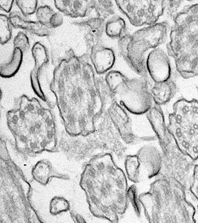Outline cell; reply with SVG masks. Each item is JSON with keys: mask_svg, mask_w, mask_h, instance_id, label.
Segmentation results:
<instances>
[{"mask_svg": "<svg viewBox=\"0 0 198 223\" xmlns=\"http://www.w3.org/2000/svg\"><path fill=\"white\" fill-rule=\"evenodd\" d=\"M89 54L81 56L70 49L60 59L53 72L49 89L71 134H87L101 108L98 84Z\"/></svg>", "mask_w": 198, "mask_h": 223, "instance_id": "1", "label": "cell"}, {"mask_svg": "<svg viewBox=\"0 0 198 223\" xmlns=\"http://www.w3.org/2000/svg\"><path fill=\"white\" fill-rule=\"evenodd\" d=\"M15 109L6 114L11 129L24 153H35L50 148L55 138L51 112L38 99L23 95L16 99Z\"/></svg>", "mask_w": 198, "mask_h": 223, "instance_id": "2", "label": "cell"}, {"mask_svg": "<svg viewBox=\"0 0 198 223\" xmlns=\"http://www.w3.org/2000/svg\"><path fill=\"white\" fill-rule=\"evenodd\" d=\"M184 189L175 179L158 176L149 191L138 197L147 220L152 223L190 222L191 207L186 201Z\"/></svg>", "mask_w": 198, "mask_h": 223, "instance_id": "3", "label": "cell"}, {"mask_svg": "<svg viewBox=\"0 0 198 223\" xmlns=\"http://www.w3.org/2000/svg\"><path fill=\"white\" fill-rule=\"evenodd\" d=\"M168 55L175 61L176 69L184 79L198 75V4L185 6L173 19Z\"/></svg>", "mask_w": 198, "mask_h": 223, "instance_id": "4", "label": "cell"}, {"mask_svg": "<svg viewBox=\"0 0 198 223\" xmlns=\"http://www.w3.org/2000/svg\"><path fill=\"white\" fill-rule=\"evenodd\" d=\"M166 21L144 27L118 40V49L127 65L140 77L148 79L146 67L147 52L156 49L166 42L170 30Z\"/></svg>", "mask_w": 198, "mask_h": 223, "instance_id": "5", "label": "cell"}, {"mask_svg": "<svg viewBox=\"0 0 198 223\" xmlns=\"http://www.w3.org/2000/svg\"><path fill=\"white\" fill-rule=\"evenodd\" d=\"M103 78L116 100L131 114H145L153 105L147 78L140 77L129 79L115 70H110Z\"/></svg>", "mask_w": 198, "mask_h": 223, "instance_id": "6", "label": "cell"}, {"mask_svg": "<svg viewBox=\"0 0 198 223\" xmlns=\"http://www.w3.org/2000/svg\"><path fill=\"white\" fill-rule=\"evenodd\" d=\"M115 3L135 27L156 24L166 8L165 1H116Z\"/></svg>", "mask_w": 198, "mask_h": 223, "instance_id": "7", "label": "cell"}, {"mask_svg": "<svg viewBox=\"0 0 198 223\" xmlns=\"http://www.w3.org/2000/svg\"><path fill=\"white\" fill-rule=\"evenodd\" d=\"M101 100V107L110 116L111 120L126 144L138 141L132 130L130 118L126 110L120 105L109 90L103 77L97 78Z\"/></svg>", "mask_w": 198, "mask_h": 223, "instance_id": "8", "label": "cell"}, {"mask_svg": "<svg viewBox=\"0 0 198 223\" xmlns=\"http://www.w3.org/2000/svg\"><path fill=\"white\" fill-rule=\"evenodd\" d=\"M162 149V166L158 176L173 179L185 188V175L191 168V157L180 150L172 137Z\"/></svg>", "mask_w": 198, "mask_h": 223, "instance_id": "9", "label": "cell"}, {"mask_svg": "<svg viewBox=\"0 0 198 223\" xmlns=\"http://www.w3.org/2000/svg\"><path fill=\"white\" fill-rule=\"evenodd\" d=\"M31 53L34 61V66L30 73L31 87L36 95L50 106L49 98L43 89L41 80L43 71L50 61L47 49L41 43L37 42L33 45Z\"/></svg>", "mask_w": 198, "mask_h": 223, "instance_id": "10", "label": "cell"}, {"mask_svg": "<svg viewBox=\"0 0 198 223\" xmlns=\"http://www.w3.org/2000/svg\"><path fill=\"white\" fill-rule=\"evenodd\" d=\"M169 56L165 51L157 48L147 55L146 67L149 77L154 82H161L171 79V68Z\"/></svg>", "mask_w": 198, "mask_h": 223, "instance_id": "11", "label": "cell"}, {"mask_svg": "<svg viewBox=\"0 0 198 223\" xmlns=\"http://www.w3.org/2000/svg\"><path fill=\"white\" fill-rule=\"evenodd\" d=\"M136 155L140 175L145 173L149 178L158 175L162 166V154L156 147L152 145L142 147Z\"/></svg>", "mask_w": 198, "mask_h": 223, "instance_id": "12", "label": "cell"}, {"mask_svg": "<svg viewBox=\"0 0 198 223\" xmlns=\"http://www.w3.org/2000/svg\"><path fill=\"white\" fill-rule=\"evenodd\" d=\"M106 21L97 16H93L87 19L74 22L75 25L83 30L84 39L88 51L93 47L101 44Z\"/></svg>", "mask_w": 198, "mask_h": 223, "instance_id": "13", "label": "cell"}, {"mask_svg": "<svg viewBox=\"0 0 198 223\" xmlns=\"http://www.w3.org/2000/svg\"><path fill=\"white\" fill-rule=\"evenodd\" d=\"M88 54L91 64L97 75L106 74L115 65L116 55L112 48L99 44L93 47Z\"/></svg>", "mask_w": 198, "mask_h": 223, "instance_id": "14", "label": "cell"}, {"mask_svg": "<svg viewBox=\"0 0 198 223\" xmlns=\"http://www.w3.org/2000/svg\"><path fill=\"white\" fill-rule=\"evenodd\" d=\"M147 119L158 138L161 148L166 145L172 139L167 130L165 116L161 106L153 105L146 113Z\"/></svg>", "mask_w": 198, "mask_h": 223, "instance_id": "15", "label": "cell"}, {"mask_svg": "<svg viewBox=\"0 0 198 223\" xmlns=\"http://www.w3.org/2000/svg\"><path fill=\"white\" fill-rule=\"evenodd\" d=\"M54 5L61 13L70 18H84L93 11V1H55Z\"/></svg>", "mask_w": 198, "mask_h": 223, "instance_id": "16", "label": "cell"}, {"mask_svg": "<svg viewBox=\"0 0 198 223\" xmlns=\"http://www.w3.org/2000/svg\"><path fill=\"white\" fill-rule=\"evenodd\" d=\"M11 25L15 29H21L39 37L47 36L49 29L38 21L28 20L19 11H13L9 15Z\"/></svg>", "mask_w": 198, "mask_h": 223, "instance_id": "17", "label": "cell"}, {"mask_svg": "<svg viewBox=\"0 0 198 223\" xmlns=\"http://www.w3.org/2000/svg\"><path fill=\"white\" fill-rule=\"evenodd\" d=\"M177 85L171 79L161 82H154L150 89L154 104L165 105L170 102L177 92Z\"/></svg>", "mask_w": 198, "mask_h": 223, "instance_id": "18", "label": "cell"}, {"mask_svg": "<svg viewBox=\"0 0 198 223\" xmlns=\"http://www.w3.org/2000/svg\"><path fill=\"white\" fill-rule=\"evenodd\" d=\"M23 52L18 48H14L10 60L0 66V75L4 78H10L15 76L23 63Z\"/></svg>", "mask_w": 198, "mask_h": 223, "instance_id": "19", "label": "cell"}, {"mask_svg": "<svg viewBox=\"0 0 198 223\" xmlns=\"http://www.w3.org/2000/svg\"><path fill=\"white\" fill-rule=\"evenodd\" d=\"M125 21L118 15L112 16L106 21L105 32L108 37L120 39L127 33Z\"/></svg>", "mask_w": 198, "mask_h": 223, "instance_id": "20", "label": "cell"}, {"mask_svg": "<svg viewBox=\"0 0 198 223\" xmlns=\"http://www.w3.org/2000/svg\"><path fill=\"white\" fill-rule=\"evenodd\" d=\"M124 167L129 179L135 183H138L140 172L136 154L129 155L125 157Z\"/></svg>", "mask_w": 198, "mask_h": 223, "instance_id": "21", "label": "cell"}, {"mask_svg": "<svg viewBox=\"0 0 198 223\" xmlns=\"http://www.w3.org/2000/svg\"><path fill=\"white\" fill-rule=\"evenodd\" d=\"M93 9L95 16L106 20L115 14L113 4L111 1H93Z\"/></svg>", "mask_w": 198, "mask_h": 223, "instance_id": "22", "label": "cell"}, {"mask_svg": "<svg viewBox=\"0 0 198 223\" xmlns=\"http://www.w3.org/2000/svg\"><path fill=\"white\" fill-rule=\"evenodd\" d=\"M11 23L9 16L5 14L0 15V43L4 45L9 42L12 37Z\"/></svg>", "mask_w": 198, "mask_h": 223, "instance_id": "23", "label": "cell"}, {"mask_svg": "<svg viewBox=\"0 0 198 223\" xmlns=\"http://www.w3.org/2000/svg\"><path fill=\"white\" fill-rule=\"evenodd\" d=\"M56 11L48 5L41 6L36 12L37 20L41 24L50 29V24Z\"/></svg>", "mask_w": 198, "mask_h": 223, "instance_id": "24", "label": "cell"}, {"mask_svg": "<svg viewBox=\"0 0 198 223\" xmlns=\"http://www.w3.org/2000/svg\"><path fill=\"white\" fill-rule=\"evenodd\" d=\"M15 4L20 10V13L25 18L36 13L38 8V1H15Z\"/></svg>", "mask_w": 198, "mask_h": 223, "instance_id": "25", "label": "cell"}, {"mask_svg": "<svg viewBox=\"0 0 198 223\" xmlns=\"http://www.w3.org/2000/svg\"><path fill=\"white\" fill-rule=\"evenodd\" d=\"M14 48L20 49L23 52H25L30 48V44L29 39L27 35L25 33L19 32L14 38Z\"/></svg>", "mask_w": 198, "mask_h": 223, "instance_id": "26", "label": "cell"}, {"mask_svg": "<svg viewBox=\"0 0 198 223\" xmlns=\"http://www.w3.org/2000/svg\"><path fill=\"white\" fill-rule=\"evenodd\" d=\"M183 2L181 1H165L166 8L165 11L168 18L171 19L175 18L176 15L178 14V8L180 6L181 3Z\"/></svg>", "mask_w": 198, "mask_h": 223, "instance_id": "27", "label": "cell"}, {"mask_svg": "<svg viewBox=\"0 0 198 223\" xmlns=\"http://www.w3.org/2000/svg\"><path fill=\"white\" fill-rule=\"evenodd\" d=\"M15 2V1H0V8L6 13L10 14Z\"/></svg>", "mask_w": 198, "mask_h": 223, "instance_id": "28", "label": "cell"}, {"mask_svg": "<svg viewBox=\"0 0 198 223\" xmlns=\"http://www.w3.org/2000/svg\"><path fill=\"white\" fill-rule=\"evenodd\" d=\"M105 187L106 189L107 190L108 193L110 192L111 191H112V189H113L114 187H112V184L110 183L109 182H106L105 184Z\"/></svg>", "mask_w": 198, "mask_h": 223, "instance_id": "29", "label": "cell"}, {"mask_svg": "<svg viewBox=\"0 0 198 223\" xmlns=\"http://www.w3.org/2000/svg\"><path fill=\"white\" fill-rule=\"evenodd\" d=\"M91 201L93 202L94 204L95 205H98L100 203V201L99 200L98 198L95 196H92L91 197Z\"/></svg>", "mask_w": 198, "mask_h": 223, "instance_id": "30", "label": "cell"}, {"mask_svg": "<svg viewBox=\"0 0 198 223\" xmlns=\"http://www.w3.org/2000/svg\"><path fill=\"white\" fill-rule=\"evenodd\" d=\"M86 186L87 187L89 191H92L93 188V184L92 182L89 180H87L86 182Z\"/></svg>", "mask_w": 198, "mask_h": 223, "instance_id": "31", "label": "cell"}, {"mask_svg": "<svg viewBox=\"0 0 198 223\" xmlns=\"http://www.w3.org/2000/svg\"><path fill=\"white\" fill-rule=\"evenodd\" d=\"M194 191L196 195L198 196V183L195 187Z\"/></svg>", "mask_w": 198, "mask_h": 223, "instance_id": "32", "label": "cell"}, {"mask_svg": "<svg viewBox=\"0 0 198 223\" xmlns=\"http://www.w3.org/2000/svg\"><path fill=\"white\" fill-rule=\"evenodd\" d=\"M197 90H198V86L197 87Z\"/></svg>", "mask_w": 198, "mask_h": 223, "instance_id": "33", "label": "cell"}]
</instances>
